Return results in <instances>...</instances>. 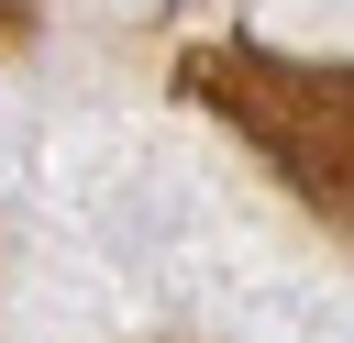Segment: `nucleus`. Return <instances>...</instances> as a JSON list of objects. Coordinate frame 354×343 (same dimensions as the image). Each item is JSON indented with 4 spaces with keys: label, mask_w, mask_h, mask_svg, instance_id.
I'll return each instance as SVG.
<instances>
[{
    "label": "nucleus",
    "mask_w": 354,
    "mask_h": 343,
    "mask_svg": "<svg viewBox=\"0 0 354 343\" xmlns=\"http://www.w3.org/2000/svg\"><path fill=\"white\" fill-rule=\"evenodd\" d=\"M177 77L354 243V66H310V55H277V44H199Z\"/></svg>",
    "instance_id": "obj_1"
},
{
    "label": "nucleus",
    "mask_w": 354,
    "mask_h": 343,
    "mask_svg": "<svg viewBox=\"0 0 354 343\" xmlns=\"http://www.w3.org/2000/svg\"><path fill=\"white\" fill-rule=\"evenodd\" d=\"M11 22H22V0H0V33H11Z\"/></svg>",
    "instance_id": "obj_2"
}]
</instances>
